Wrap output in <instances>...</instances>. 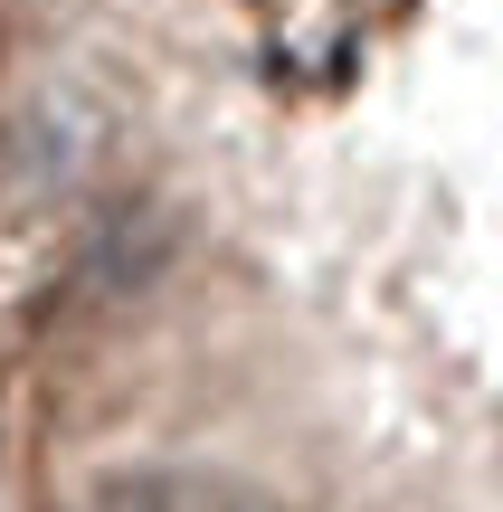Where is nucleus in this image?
<instances>
[{"instance_id":"obj_1","label":"nucleus","mask_w":503,"mask_h":512,"mask_svg":"<svg viewBox=\"0 0 503 512\" xmlns=\"http://www.w3.org/2000/svg\"><path fill=\"white\" fill-rule=\"evenodd\" d=\"M105 114L95 95H29V105L0 114V228L38 238V228L76 219V209L105 190Z\"/></svg>"},{"instance_id":"obj_2","label":"nucleus","mask_w":503,"mask_h":512,"mask_svg":"<svg viewBox=\"0 0 503 512\" xmlns=\"http://www.w3.org/2000/svg\"><path fill=\"white\" fill-rule=\"evenodd\" d=\"M86 512H285V503L247 475H219V465H152V475L105 484Z\"/></svg>"}]
</instances>
